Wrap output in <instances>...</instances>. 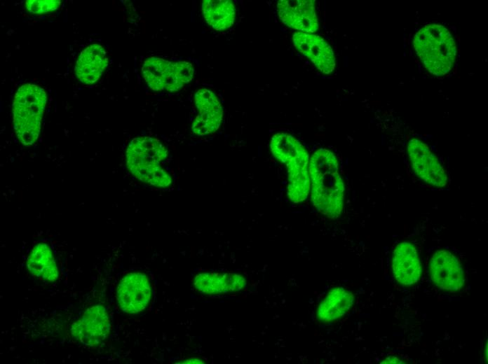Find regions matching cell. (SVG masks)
<instances>
[{"mask_svg": "<svg viewBox=\"0 0 488 364\" xmlns=\"http://www.w3.org/2000/svg\"><path fill=\"white\" fill-rule=\"evenodd\" d=\"M277 8L280 20L289 27L311 34L318 28L314 1L280 0Z\"/></svg>", "mask_w": 488, "mask_h": 364, "instance_id": "30bf717a", "label": "cell"}, {"mask_svg": "<svg viewBox=\"0 0 488 364\" xmlns=\"http://www.w3.org/2000/svg\"><path fill=\"white\" fill-rule=\"evenodd\" d=\"M194 284L196 289L202 293H226V273H200L194 278Z\"/></svg>", "mask_w": 488, "mask_h": 364, "instance_id": "d6986e66", "label": "cell"}, {"mask_svg": "<svg viewBox=\"0 0 488 364\" xmlns=\"http://www.w3.org/2000/svg\"><path fill=\"white\" fill-rule=\"evenodd\" d=\"M414 49L426 69L440 76L452 69L456 55L455 41L444 26L430 24L420 29L414 35Z\"/></svg>", "mask_w": 488, "mask_h": 364, "instance_id": "277c9868", "label": "cell"}, {"mask_svg": "<svg viewBox=\"0 0 488 364\" xmlns=\"http://www.w3.org/2000/svg\"><path fill=\"white\" fill-rule=\"evenodd\" d=\"M202 12L206 22L217 31L232 26L235 19V8L229 0H204Z\"/></svg>", "mask_w": 488, "mask_h": 364, "instance_id": "ac0fdd59", "label": "cell"}, {"mask_svg": "<svg viewBox=\"0 0 488 364\" xmlns=\"http://www.w3.org/2000/svg\"><path fill=\"white\" fill-rule=\"evenodd\" d=\"M110 321L107 312L102 305L88 308L71 328L72 335L81 344L95 346L108 336Z\"/></svg>", "mask_w": 488, "mask_h": 364, "instance_id": "52a82bcc", "label": "cell"}, {"mask_svg": "<svg viewBox=\"0 0 488 364\" xmlns=\"http://www.w3.org/2000/svg\"><path fill=\"white\" fill-rule=\"evenodd\" d=\"M195 104L198 113L193 122L192 132L198 136L215 132L223 115L222 105L216 95L206 88L199 89L195 94Z\"/></svg>", "mask_w": 488, "mask_h": 364, "instance_id": "8fae6325", "label": "cell"}, {"mask_svg": "<svg viewBox=\"0 0 488 364\" xmlns=\"http://www.w3.org/2000/svg\"><path fill=\"white\" fill-rule=\"evenodd\" d=\"M402 360L395 356H388L383 360L381 363H402Z\"/></svg>", "mask_w": 488, "mask_h": 364, "instance_id": "7402d4cb", "label": "cell"}, {"mask_svg": "<svg viewBox=\"0 0 488 364\" xmlns=\"http://www.w3.org/2000/svg\"><path fill=\"white\" fill-rule=\"evenodd\" d=\"M108 64V58L104 48L93 44L81 51L75 66L77 78L83 83L91 85L97 82L102 75Z\"/></svg>", "mask_w": 488, "mask_h": 364, "instance_id": "5bb4252c", "label": "cell"}, {"mask_svg": "<svg viewBox=\"0 0 488 364\" xmlns=\"http://www.w3.org/2000/svg\"><path fill=\"white\" fill-rule=\"evenodd\" d=\"M391 267L393 276L399 284H416L421 274V265L415 246L408 241L399 243L393 253Z\"/></svg>", "mask_w": 488, "mask_h": 364, "instance_id": "4fadbf2b", "label": "cell"}, {"mask_svg": "<svg viewBox=\"0 0 488 364\" xmlns=\"http://www.w3.org/2000/svg\"><path fill=\"white\" fill-rule=\"evenodd\" d=\"M61 1L59 0H27L25 1L27 10L33 14H43L53 12L58 8Z\"/></svg>", "mask_w": 488, "mask_h": 364, "instance_id": "ffe728a7", "label": "cell"}, {"mask_svg": "<svg viewBox=\"0 0 488 364\" xmlns=\"http://www.w3.org/2000/svg\"><path fill=\"white\" fill-rule=\"evenodd\" d=\"M407 151L413 170L422 181L435 187L447 185V172L426 144L418 139H412L408 144Z\"/></svg>", "mask_w": 488, "mask_h": 364, "instance_id": "8992f818", "label": "cell"}, {"mask_svg": "<svg viewBox=\"0 0 488 364\" xmlns=\"http://www.w3.org/2000/svg\"><path fill=\"white\" fill-rule=\"evenodd\" d=\"M295 48L307 57L323 74H329L335 68V57L331 46L320 36L311 33L295 32L292 36Z\"/></svg>", "mask_w": 488, "mask_h": 364, "instance_id": "7c38bea8", "label": "cell"}, {"mask_svg": "<svg viewBox=\"0 0 488 364\" xmlns=\"http://www.w3.org/2000/svg\"><path fill=\"white\" fill-rule=\"evenodd\" d=\"M273 155L287 169V195L293 203L304 201L309 192V155L304 146L292 136L277 133L270 144Z\"/></svg>", "mask_w": 488, "mask_h": 364, "instance_id": "3957f363", "label": "cell"}, {"mask_svg": "<svg viewBox=\"0 0 488 364\" xmlns=\"http://www.w3.org/2000/svg\"><path fill=\"white\" fill-rule=\"evenodd\" d=\"M151 296L147 276L140 272L126 275L117 288V300L121 309L128 314H136L146 309Z\"/></svg>", "mask_w": 488, "mask_h": 364, "instance_id": "ba28073f", "label": "cell"}, {"mask_svg": "<svg viewBox=\"0 0 488 364\" xmlns=\"http://www.w3.org/2000/svg\"><path fill=\"white\" fill-rule=\"evenodd\" d=\"M142 71L146 83L152 90L173 92V62L151 57L144 61Z\"/></svg>", "mask_w": 488, "mask_h": 364, "instance_id": "2e32d148", "label": "cell"}, {"mask_svg": "<svg viewBox=\"0 0 488 364\" xmlns=\"http://www.w3.org/2000/svg\"><path fill=\"white\" fill-rule=\"evenodd\" d=\"M353 294L342 287L331 289L319 304L316 318L320 322L336 321L348 312L353 304Z\"/></svg>", "mask_w": 488, "mask_h": 364, "instance_id": "9a60e30c", "label": "cell"}, {"mask_svg": "<svg viewBox=\"0 0 488 364\" xmlns=\"http://www.w3.org/2000/svg\"><path fill=\"white\" fill-rule=\"evenodd\" d=\"M430 273L433 282L440 289L456 292L465 283L459 258L447 250L437 251L431 258Z\"/></svg>", "mask_w": 488, "mask_h": 364, "instance_id": "9c48e42d", "label": "cell"}, {"mask_svg": "<svg viewBox=\"0 0 488 364\" xmlns=\"http://www.w3.org/2000/svg\"><path fill=\"white\" fill-rule=\"evenodd\" d=\"M168 150L161 141L151 136L133 139L126 150V164L139 181L158 188H167L172 179L163 167Z\"/></svg>", "mask_w": 488, "mask_h": 364, "instance_id": "7a4b0ae2", "label": "cell"}, {"mask_svg": "<svg viewBox=\"0 0 488 364\" xmlns=\"http://www.w3.org/2000/svg\"><path fill=\"white\" fill-rule=\"evenodd\" d=\"M46 102V91L35 84L22 85L15 94L13 127L18 140L25 146L34 144L39 137Z\"/></svg>", "mask_w": 488, "mask_h": 364, "instance_id": "5b68a950", "label": "cell"}, {"mask_svg": "<svg viewBox=\"0 0 488 364\" xmlns=\"http://www.w3.org/2000/svg\"><path fill=\"white\" fill-rule=\"evenodd\" d=\"M246 284L245 278L238 274L226 273L227 292H236L241 290Z\"/></svg>", "mask_w": 488, "mask_h": 364, "instance_id": "44dd1931", "label": "cell"}, {"mask_svg": "<svg viewBox=\"0 0 488 364\" xmlns=\"http://www.w3.org/2000/svg\"><path fill=\"white\" fill-rule=\"evenodd\" d=\"M27 268L34 276L42 280L54 281L58 277L52 249L46 243H39L34 247L27 259Z\"/></svg>", "mask_w": 488, "mask_h": 364, "instance_id": "e0dca14e", "label": "cell"}, {"mask_svg": "<svg viewBox=\"0 0 488 364\" xmlns=\"http://www.w3.org/2000/svg\"><path fill=\"white\" fill-rule=\"evenodd\" d=\"M309 173L313 206L329 218H338L343 209L344 186L334 153L325 148L315 151L310 158Z\"/></svg>", "mask_w": 488, "mask_h": 364, "instance_id": "6da1fadb", "label": "cell"}, {"mask_svg": "<svg viewBox=\"0 0 488 364\" xmlns=\"http://www.w3.org/2000/svg\"><path fill=\"white\" fill-rule=\"evenodd\" d=\"M178 363H204L205 362L198 358H190L184 360L177 362Z\"/></svg>", "mask_w": 488, "mask_h": 364, "instance_id": "603a6c76", "label": "cell"}]
</instances>
